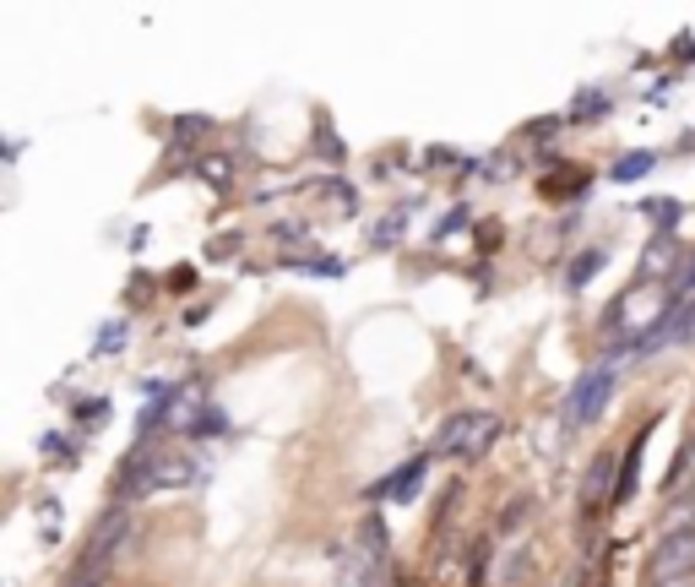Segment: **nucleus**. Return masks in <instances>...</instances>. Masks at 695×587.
Instances as JSON below:
<instances>
[{"label":"nucleus","mask_w":695,"mask_h":587,"mask_svg":"<svg viewBox=\"0 0 695 587\" xmlns=\"http://www.w3.org/2000/svg\"><path fill=\"white\" fill-rule=\"evenodd\" d=\"M641 212H646V223H652L663 240H668V234H674V223H680V201H674V196H646V201H641Z\"/></svg>","instance_id":"obj_12"},{"label":"nucleus","mask_w":695,"mask_h":587,"mask_svg":"<svg viewBox=\"0 0 695 587\" xmlns=\"http://www.w3.org/2000/svg\"><path fill=\"white\" fill-rule=\"evenodd\" d=\"M104 419H109V402H104V397H98V402H82V408H76V424H82L76 436H93L87 424H104Z\"/></svg>","instance_id":"obj_20"},{"label":"nucleus","mask_w":695,"mask_h":587,"mask_svg":"<svg viewBox=\"0 0 695 587\" xmlns=\"http://www.w3.org/2000/svg\"><path fill=\"white\" fill-rule=\"evenodd\" d=\"M484 180H510V153H495V158L484 164Z\"/></svg>","instance_id":"obj_25"},{"label":"nucleus","mask_w":695,"mask_h":587,"mask_svg":"<svg viewBox=\"0 0 695 587\" xmlns=\"http://www.w3.org/2000/svg\"><path fill=\"white\" fill-rule=\"evenodd\" d=\"M207 408H212V397L201 381H186V387H175L169 397V430L175 436H201V419H207Z\"/></svg>","instance_id":"obj_4"},{"label":"nucleus","mask_w":695,"mask_h":587,"mask_svg":"<svg viewBox=\"0 0 695 587\" xmlns=\"http://www.w3.org/2000/svg\"><path fill=\"white\" fill-rule=\"evenodd\" d=\"M44 457H61V462H65V457H71V447H65L61 436H44Z\"/></svg>","instance_id":"obj_28"},{"label":"nucleus","mask_w":695,"mask_h":587,"mask_svg":"<svg viewBox=\"0 0 695 587\" xmlns=\"http://www.w3.org/2000/svg\"><path fill=\"white\" fill-rule=\"evenodd\" d=\"M424 473H430V457H413V462H402L391 479L370 484L365 495H370V501H413V495H419V484H424Z\"/></svg>","instance_id":"obj_5"},{"label":"nucleus","mask_w":695,"mask_h":587,"mask_svg":"<svg viewBox=\"0 0 695 587\" xmlns=\"http://www.w3.org/2000/svg\"><path fill=\"white\" fill-rule=\"evenodd\" d=\"M201 180H207L212 191H229V186H234V164H229V158H201Z\"/></svg>","instance_id":"obj_16"},{"label":"nucleus","mask_w":695,"mask_h":587,"mask_svg":"<svg viewBox=\"0 0 695 587\" xmlns=\"http://www.w3.org/2000/svg\"><path fill=\"white\" fill-rule=\"evenodd\" d=\"M652 169H657V153H652V147H635V153H625V158H620V164L609 169V180H620V186H635V180H641V175H652Z\"/></svg>","instance_id":"obj_11"},{"label":"nucleus","mask_w":695,"mask_h":587,"mask_svg":"<svg viewBox=\"0 0 695 587\" xmlns=\"http://www.w3.org/2000/svg\"><path fill=\"white\" fill-rule=\"evenodd\" d=\"M376 555H365V549H348L343 560H337V587H376Z\"/></svg>","instance_id":"obj_9"},{"label":"nucleus","mask_w":695,"mask_h":587,"mask_svg":"<svg viewBox=\"0 0 695 587\" xmlns=\"http://www.w3.org/2000/svg\"><path fill=\"white\" fill-rule=\"evenodd\" d=\"M609 104H614V98H609L603 87H587V93L570 104V126H587V120H592V115H603Z\"/></svg>","instance_id":"obj_13"},{"label":"nucleus","mask_w":695,"mask_h":587,"mask_svg":"<svg viewBox=\"0 0 695 587\" xmlns=\"http://www.w3.org/2000/svg\"><path fill=\"white\" fill-rule=\"evenodd\" d=\"M484 577H489V544L473 549V587H484Z\"/></svg>","instance_id":"obj_26"},{"label":"nucleus","mask_w":695,"mask_h":587,"mask_svg":"<svg viewBox=\"0 0 695 587\" xmlns=\"http://www.w3.org/2000/svg\"><path fill=\"white\" fill-rule=\"evenodd\" d=\"M201 436H207V441H218V436H229V413H223L218 402L207 408V419H201Z\"/></svg>","instance_id":"obj_21"},{"label":"nucleus","mask_w":695,"mask_h":587,"mask_svg":"<svg viewBox=\"0 0 695 587\" xmlns=\"http://www.w3.org/2000/svg\"><path fill=\"white\" fill-rule=\"evenodd\" d=\"M402 229H408V207L386 212V218H380L376 229H370V240H376V245H397V240H402Z\"/></svg>","instance_id":"obj_15"},{"label":"nucleus","mask_w":695,"mask_h":587,"mask_svg":"<svg viewBox=\"0 0 695 587\" xmlns=\"http://www.w3.org/2000/svg\"><path fill=\"white\" fill-rule=\"evenodd\" d=\"M484 419H489V413H451L441 424V436H435V452L430 457H467L473 436L484 430Z\"/></svg>","instance_id":"obj_6"},{"label":"nucleus","mask_w":695,"mask_h":587,"mask_svg":"<svg viewBox=\"0 0 695 587\" xmlns=\"http://www.w3.org/2000/svg\"><path fill=\"white\" fill-rule=\"evenodd\" d=\"M620 490V479H614V457H592V468H587V484H581V506L592 512V506H603V495H614Z\"/></svg>","instance_id":"obj_7"},{"label":"nucleus","mask_w":695,"mask_h":587,"mask_svg":"<svg viewBox=\"0 0 695 587\" xmlns=\"http://www.w3.org/2000/svg\"><path fill=\"white\" fill-rule=\"evenodd\" d=\"M201 130H207V120H201V115H180V120H175V136H180V141H196Z\"/></svg>","instance_id":"obj_23"},{"label":"nucleus","mask_w":695,"mask_h":587,"mask_svg":"<svg viewBox=\"0 0 695 587\" xmlns=\"http://www.w3.org/2000/svg\"><path fill=\"white\" fill-rule=\"evenodd\" d=\"M391 587H402V583H391Z\"/></svg>","instance_id":"obj_31"},{"label":"nucleus","mask_w":695,"mask_h":587,"mask_svg":"<svg viewBox=\"0 0 695 587\" xmlns=\"http://www.w3.org/2000/svg\"><path fill=\"white\" fill-rule=\"evenodd\" d=\"M674 495L680 490H695V419L691 430H685V441H680V452H674V462H668V479H663Z\"/></svg>","instance_id":"obj_8"},{"label":"nucleus","mask_w":695,"mask_h":587,"mask_svg":"<svg viewBox=\"0 0 695 587\" xmlns=\"http://www.w3.org/2000/svg\"><path fill=\"white\" fill-rule=\"evenodd\" d=\"M668 266H674V251H668V240L646 245V256H641V277H663Z\"/></svg>","instance_id":"obj_18"},{"label":"nucleus","mask_w":695,"mask_h":587,"mask_svg":"<svg viewBox=\"0 0 695 587\" xmlns=\"http://www.w3.org/2000/svg\"><path fill=\"white\" fill-rule=\"evenodd\" d=\"M663 587H695V577H680V583H663Z\"/></svg>","instance_id":"obj_30"},{"label":"nucleus","mask_w":695,"mask_h":587,"mask_svg":"<svg viewBox=\"0 0 695 587\" xmlns=\"http://www.w3.org/2000/svg\"><path fill=\"white\" fill-rule=\"evenodd\" d=\"M609 397H614V365H598V370H587L566 397V424H592L603 408H609Z\"/></svg>","instance_id":"obj_3"},{"label":"nucleus","mask_w":695,"mask_h":587,"mask_svg":"<svg viewBox=\"0 0 695 587\" xmlns=\"http://www.w3.org/2000/svg\"><path fill=\"white\" fill-rule=\"evenodd\" d=\"M680 577H695V533H668L652 544V560H646V587L680 583Z\"/></svg>","instance_id":"obj_2"},{"label":"nucleus","mask_w":695,"mask_h":587,"mask_svg":"<svg viewBox=\"0 0 695 587\" xmlns=\"http://www.w3.org/2000/svg\"><path fill=\"white\" fill-rule=\"evenodd\" d=\"M674 55H680V61H691V55H695V44H691V33H680V44H674Z\"/></svg>","instance_id":"obj_29"},{"label":"nucleus","mask_w":695,"mask_h":587,"mask_svg":"<svg viewBox=\"0 0 695 587\" xmlns=\"http://www.w3.org/2000/svg\"><path fill=\"white\" fill-rule=\"evenodd\" d=\"M641 447H646V441H631V452H625V462H620V490H614V501H631V495H635V473H641Z\"/></svg>","instance_id":"obj_14"},{"label":"nucleus","mask_w":695,"mask_h":587,"mask_svg":"<svg viewBox=\"0 0 695 587\" xmlns=\"http://www.w3.org/2000/svg\"><path fill=\"white\" fill-rule=\"evenodd\" d=\"M359 549L376 555V560H386V522L380 517H365V527H359Z\"/></svg>","instance_id":"obj_17"},{"label":"nucleus","mask_w":695,"mask_h":587,"mask_svg":"<svg viewBox=\"0 0 695 587\" xmlns=\"http://www.w3.org/2000/svg\"><path fill=\"white\" fill-rule=\"evenodd\" d=\"M598 266H603V251H581V256H576V266L566 272V283H570V289H581V283H587Z\"/></svg>","instance_id":"obj_19"},{"label":"nucleus","mask_w":695,"mask_h":587,"mask_svg":"<svg viewBox=\"0 0 695 587\" xmlns=\"http://www.w3.org/2000/svg\"><path fill=\"white\" fill-rule=\"evenodd\" d=\"M316 147L326 153V158H343V147H337V136H331V126H326V120H316Z\"/></svg>","instance_id":"obj_24"},{"label":"nucleus","mask_w":695,"mask_h":587,"mask_svg":"<svg viewBox=\"0 0 695 587\" xmlns=\"http://www.w3.org/2000/svg\"><path fill=\"white\" fill-rule=\"evenodd\" d=\"M126 544H130V512H126V506H109V512L98 517V527L87 533V549H82V560L71 566V577H65V583L104 587V577L115 572V560L126 555Z\"/></svg>","instance_id":"obj_1"},{"label":"nucleus","mask_w":695,"mask_h":587,"mask_svg":"<svg viewBox=\"0 0 695 587\" xmlns=\"http://www.w3.org/2000/svg\"><path fill=\"white\" fill-rule=\"evenodd\" d=\"M120 343H126V322H109V326H104V337H98V348H93V354H120Z\"/></svg>","instance_id":"obj_22"},{"label":"nucleus","mask_w":695,"mask_h":587,"mask_svg":"<svg viewBox=\"0 0 695 587\" xmlns=\"http://www.w3.org/2000/svg\"><path fill=\"white\" fill-rule=\"evenodd\" d=\"M668 533H695V490H680V495L663 506V533H657V538H668Z\"/></svg>","instance_id":"obj_10"},{"label":"nucleus","mask_w":695,"mask_h":587,"mask_svg":"<svg viewBox=\"0 0 695 587\" xmlns=\"http://www.w3.org/2000/svg\"><path fill=\"white\" fill-rule=\"evenodd\" d=\"M462 223H467V207H456V212H451V218H445V223H441V229H435V234H441V240H445V234H456V229H462Z\"/></svg>","instance_id":"obj_27"},{"label":"nucleus","mask_w":695,"mask_h":587,"mask_svg":"<svg viewBox=\"0 0 695 587\" xmlns=\"http://www.w3.org/2000/svg\"><path fill=\"white\" fill-rule=\"evenodd\" d=\"M691 283H695V272H691Z\"/></svg>","instance_id":"obj_32"}]
</instances>
